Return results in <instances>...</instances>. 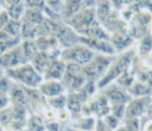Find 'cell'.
<instances>
[{"instance_id":"obj_16","label":"cell","mask_w":152,"mask_h":131,"mask_svg":"<svg viewBox=\"0 0 152 131\" xmlns=\"http://www.w3.org/2000/svg\"><path fill=\"white\" fill-rule=\"evenodd\" d=\"M92 110L97 112L100 114H105L108 112V106L104 99H100L92 105Z\"/></svg>"},{"instance_id":"obj_6","label":"cell","mask_w":152,"mask_h":131,"mask_svg":"<svg viewBox=\"0 0 152 131\" xmlns=\"http://www.w3.org/2000/svg\"><path fill=\"white\" fill-rule=\"evenodd\" d=\"M8 96L11 101V105H19V106H28V93H27L26 89L22 87L21 85L12 82V85L10 89Z\"/></svg>"},{"instance_id":"obj_22","label":"cell","mask_w":152,"mask_h":131,"mask_svg":"<svg viewBox=\"0 0 152 131\" xmlns=\"http://www.w3.org/2000/svg\"><path fill=\"white\" fill-rule=\"evenodd\" d=\"M11 106V101L8 95L5 94H0V111L7 108Z\"/></svg>"},{"instance_id":"obj_2","label":"cell","mask_w":152,"mask_h":131,"mask_svg":"<svg viewBox=\"0 0 152 131\" xmlns=\"http://www.w3.org/2000/svg\"><path fill=\"white\" fill-rule=\"evenodd\" d=\"M93 58V52L86 47L82 45L74 44L69 47H66L61 51L60 59L65 63L73 62L78 65L87 64Z\"/></svg>"},{"instance_id":"obj_11","label":"cell","mask_w":152,"mask_h":131,"mask_svg":"<svg viewBox=\"0 0 152 131\" xmlns=\"http://www.w3.org/2000/svg\"><path fill=\"white\" fill-rule=\"evenodd\" d=\"M129 61H130V59L128 57H126V58H123L115 67H112V69L110 71V73L105 76V78L100 83V85L102 86L106 83H108L110 81L113 80L117 75H120L124 70L126 69V67H128V64H129Z\"/></svg>"},{"instance_id":"obj_8","label":"cell","mask_w":152,"mask_h":131,"mask_svg":"<svg viewBox=\"0 0 152 131\" xmlns=\"http://www.w3.org/2000/svg\"><path fill=\"white\" fill-rule=\"evenodd\" d=\"M54 59L50 54L43 51H38L30 60V63L35 67V69L43 76L46 69L50 66L52 60Z\"/></svg>"},{"instance_id":"obj_25","label":"cell","mask_w":152,"mask_h":131,"mask_svg":"<svg viewBox=\"0 0 152 131\" xmlns=\"http://www.w3.org/2000/svg\"><path fill=\"white\" fill-rule=\"evenodd\" d=\"M5 75H6V70L2 66H0V79L4 77Z\"/></svg>"},{"instance_id":"obj_13","label":"cell","mask_w":152,"mask_h":131,"mask_svg":"<svg viewBox=\"0 0 152 131\" xmlns=\"http://www.w3.org/2000/svg\"><path fill=\"white\" fill-rule=\"evenodd\" d=\"M26 128L30 131H46L44 120L40 116L32 114H29L28 117Z\"/></svg>"},{"instance_id":"obj_10","label":"cell","mask_w":152,"mask_h":131,"mask_svg":"<svg viewBox=\"0 0 152 131\" xmlns=\"http://www.w3.org/2000/svg\"><path fill=\"white\" fill-rule=\"evenodd\" d=\"M108 60L103 58H99L95 61L86 65L84 68V73L88 77H95L99 75L108 66Z\"/></svg>"},{"instance_id":"obj_23","label":"cell","mask_w":152,"mask_h":131,"mask_svg":"<svg viewBox=\"0 0 152 131\" xmlns=\"http://www.w3.org/2000/svg\"><path fill=\"white\" fill-rule=\"evenodd\" d=\"M14 38H12L6 32H4L3 29L0 30V42H7V41H11L13 40Z\"/></svg>"},{"instance_id":"obj_21","label":"cell","mask_w":152,"mask_h":131,"mask_svg":"<svg viewBox=\"0 0 152 131\" xmlns=\"http://www.w3.org/2000/svg\"><path fill=\"white\" fill-rule=\"evenodd\" d=\"M110 98L113 101L118 102V103H122V102H125V101H126L125 96H124L121 92L116 91V90L111 91V92L110 93Z\"/></svg>"},{"instance_id":"obj_26","label":"cell","mask_w":152,"mask_h":131,"mask_svg":"<svg viewBox=\"0 0 152 131\" xmlns=\"http://www.w3.org/2000/svg\"><path fill=\"white\" fill-rule=\"evenodd\" d=\"M4 10V7H3V3L2 2H0V12L1 11H3Z\"/></svg>"},{"instance_id":"obj_5","label":"cell","mask_w":152,"mask_h":131,"mask_svg":"<svg viewBox=\"0 0 152 131\" xmlns=\"http://www.w3.org/2000/svg\"><path fill=\"white\" fill-rule=\"evenodd\" d=\"M66 72V63L60 58L52 60L50 66L43 75L44 80L61 81L63 79Z\"/></svg>"},{"instance_id":"obj_17","label":"cell","mask_w":152,"mask_h":131,"mask_svg":"<svg viewBox=\"0 0 152 131\" xmlns=\"http://www.w3.org/2000/svg\"><path fill=\"white\" fill-rule=\"evenodd\" d=\"M12 85V81L7 75L0 79V94L8 95Z\"/></svg>"},{"instance_id":"obj_15","label":"cell","mask_w":152,"mask_h":131,"mask_svg":"<svg viewBox=\"0 0 152 131\" xmlns=\"http://www.w3.org/2000/svg\"><path fill=\"white\" fill-rule=\"evenodd\" d=\"M12 122V115L11 111V106L7 108L0 111V126L3 129L10 127Z\"/></svg>"},{"instance_id":"obj_19","label":"cell","mask_w":152,"mask_h":131,"mask_svg":"<svg viewBox=\"0 0 152 131\" xmlns=\"http://www.w3.org/2000/svg\"><path fill=\"white\" fill-rule=\"evenodd\" d=\"M10 20V17L8 12L4 9L3 11L0 12V30L4 29L8 21Z\"/></svg>"},{"instance_id":"obj_12","label":"cell","mask_w":152,"mask_h":131,"mask_svg":"<svg viewBox=\"0 0 152 131\" xmlns=\"http://www.w3.org/2000/svg\"><path fill=\"white\" fill-rule=\"evenodd\" d=\"M21 28H22L21 20H15L10 19V20L8 21V23L6 24V26L3 30L6 32L12 38L20 39Z\"/></svg>"},{"instance_id":"obj_14","label":"cell","mask_w":152,"mask_h":131,"mask_svg":"<svg viewBox=\"0 0 152 131\" xmlns=\"http://www.w3.org/2000/svg\"><path fill=\"white\" fill-rule=\"evenodd\" d=\"M46 102L50 108H52L55 112H59L61 110L65 109L67 105V97L64 94L59 95L53 98H46Z\"/></svg>"},{"instance_id":"obj_27","label":"cell","mask_w":152,"mask_h":131,"mask_svg":"<svg viewBox=\"0 0 152 131\" xmlns=\"http://www.w3.org/2000/svg\"><path fill=\"white\" fill-rule=\"evenodd\" d=\"M119 131H126V130H119Z\"/></svg>"},{"instance_id":"obj_24","label":"cell","mask_w":152,"mask_h":131,"mask_svg":"<svg viewBox=\"0 0 152 131\" xmlns=\"http://www.w3.org/2000/svg\"><path fill=\"white\" fill-rule=\"evenodd\" d=\"M138 127H139V125H138V122L136 120L131 121L128 123V130L129 131H137Z\"/></svg>"},{"instance_id":"obj_20","label":"cell","mask_w":152,"mask_h":131,"mask_svg":"<svg viewBox=\"0 0 152 131\" xmlns=\"http://www.w3.org/2000/svg\"><path fill=\"white\" fill-rule=\"evenodd\" d=\"M151 47H152L151 37V36H148V37H146V38L142 41V45H141V51H142V53H146V52H148V51H151Z\"/></svg>"},{"instance_id":"obj_1","label":"cell","mask_w":152,"mask_h":131,"mask_svg":"<svg viewBox=\"0 0 152 131\" xmlns=\"http://www.w3.org/2000/svg\"><path fill=\"white\" fill-rule=\"evenodd\" d=\"M6 75L13 83L29 90H37L44 81L43 76L35 69L30 62L6 70Z\"/></svg>"},{"instance_id":"obj_18","label":"cell","mask_w":152,"mask_h":131,"mask_svg":"<svg viewBox=\"0 0 152 131\" xmlns=\"http://www.w3.org/2000/svg\"><path fill=\"white\" fill-rule=\"evenodd\" d=\"M143 111V103L141 101H136L134 102L130 108L128 113L130 114V115H140Z\"/></svg>"},{"instance_id":"obj_9","label":"cell","mask_w":152,"mask_h":131,"mask_svg":"<svg viewBox=\"0 0 152 131\" xmlns=\"http://www.w3.org/2000/svg\"><path fill=\"white\" fill-rule=\"evenodd\" d=\"M45 18V16L44 11L39 9H34V8H26L25 13L21 20L28 24H31L33 26L38 27L44 22Z\"/></svg>"},{"instance_id":"obj_7","label":"cell","mask_w":152,"mask_h":131,"mask_svg":"<svg viewBox=\"0 0 152 131\" xmlns=\"http://www.w3.org/2000/svg\"><path fill=\"white\" fill-rule=\"evenodd\" d=\"M3 7L8 12L11 20H21L26 11L25 2L20 1H4Z\"/></svg>"},{"instance_id":"obj_4","label":"cell","mask_w":152,"mask_h":131,"mask_svg":"<svg viewBox=\"0 0 152 131\" xmlns=\"http://www.w3.org/2000/svg\"><path fill=\"white\" fill-rule=\"evenodd\" d=\"M37 90L44 98H50L64 94L66 89L61 81L44 80Z\"/></svg>"},{"instance_id":"obj_3","label":"cell","mask_w":152,"mask_h":131,"mask_svg":"<svg viewBox=\"0 0 152 131\" xmlns=\"http://www.w3.org/2000/svg\"><path fill=\"white\" fill-rule=\"evenodd\" d=\"M28 62V61L24 55L20 43L0 56V66H2L5 70L15 68Z\"/></svg>"}]
</instances>
